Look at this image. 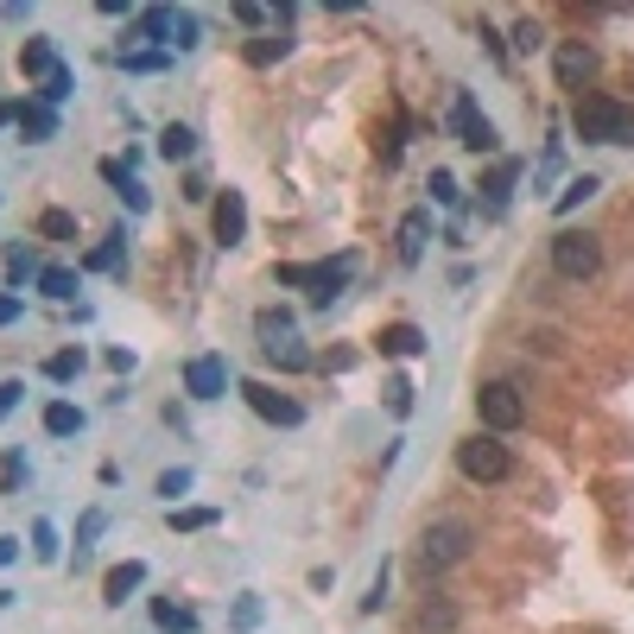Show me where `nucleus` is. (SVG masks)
Wrapping results in <instances>:
<instances>
[{
  "label": "nucleus",
  "instance_id": "f257e3e1",
  "mask_svg": "<svg viewBox=\"0 0 634 634\" xmlns=\"http://www.w3.org/2000/svg\"><path fill=\"white\" fill-rule=\"evenodd\" d=\"M571 127H578V140H590V147H634V108L615 96H578Z\"/></svg>",
  "mask_w": 634,
  "mask_h": 634
},
{
  "label": "nucleus",
  "instance_id": "f03ea898",
  "mask_svg": "<svg viewBox=\"0 0 634 634\" xmlns=\"http://www.w3.org/2000/svg\"><path fill=\"white\" fill-rule=\"evenodd\" d=\"M470 546H476V527L444 514V520H431V527L419 533V571H426V578H444V571H456V565L470 558Z\"/></svg>",
  "mask_w": 634,
  "mask_h": 634
},
{
  "label": "nucleus",
  "instance_id": "7ed1b4c3",
  "mask_svg": "<svg viewBox=\"0 0 634 634\" xmlns=\"http://www.w3.org/2000/svg\"><path fill=\"white\" fill-rule=\"evenodd\" d=\"M456 476L476 482V488H495V482L514 476V451H507L495 431H476V438L456 444Z\"/></svg>",
  "mask_w": 634,
  "mask_h": 634
},
{
  "label": "nucleus",
  "instance_id": "20e7f679",
  "mask_svg": "<svg viewBox=\"0 0 634 634\" xmlns=\"http://www.w3.org/2000/svg\"><path fill=\"white\" fill-rule=\"evenodd\" d=\"M133 39H152V45H165V51H197L203 45L197 13H184V7H147V13L133 20Z\"/></svg>",
  "mask_w": 634,
  "mask_h": 634
},
{
  "label": "nucleus",
  "instance_id": "39448f33",
  "mask_svg": "<svg viewBox=\"0 0 634 634\" xmlns=\"http://www.w3.org/2000/svg\"><path fill=\"white\" fill-rule=\"evenodd\" d=\"M273 279L279 286H304L318 304H330L355 279V254H336V260H318V267H299V260H292V267H273Z\"/></svg>",
  "mask_w": 634,
  "mask_h": 634
},
{
  "label": "nucleus",
  "instance_id": "423d86ee",
  "mask_svg": "<svg viewBox=\"0 0 634 634\" xmlns=\"http://www.w3.org/2000/svg\"><path fill=\"white\" fill-rule=\"evenodd\" d=\"M476 419H482V431H495V438L520 431V426H527V400H520V387H514V380H482V387H476Z\"/></svg>",
  "mask_w": 634,
  "mask_h": 634
},
{
  "label": "nucleus",
  "instance_id": "0eeeda50",
  "mask_svg": "<svg viewBox=\"0 0 634 634\" xmlns=\"http://www.w3.org/2000/svg\"><path fill=\"white\" fill-rule=\"evenodd\" d=\"M603 267V241L590 228H558L552 235V273L558 279H597Z\"/></svg>",
  "mask_w": 634,
  "mask_h": 634
},
{
  "label": "nucleus",
  "instance_id": "6e6552de",
  "mask_svg": "<svg viewBox=\"0 0 634 634\" xmlns=\"http://www.w3.org/2000/svg\"><path fill=\"white\" fill-rule=\"evenodd\" d=\"M451 127H456V147H470V152H495V147H502V140H495V121L476 108V96H470V89H456Z\"/></svg>",
  "mask_w": 634,
  "mask_h": 634
},
{
  "label": "nucleus",
  "instance_id": "1a4fd4ad",
  "mask_svg": "<svg viewBox=\"0 0 634 634\" xmlns=\"http://www.w3.org/2000/svg\"><path fill=\"white\" fill-rule=\"evenodd\" d=\"M241 400L254 406V412H260V419H267V426H304V406L292 400V394H279V387H267V380H241Z\"/></svg>",
  "mask_w": 634,
  "mask_h": 634
},
{
  "label": "nucleus",
  "instance_id": "9d476101",
  "mask_svg": "<svg viewBox=\"0 0 634 634\" xmlns=\"http://www.w3.org/2000/svg\"><path fill=\"white\" fill-rule=\"evenodd\" d=\"M552 76H558V89L583 96V89H590V76H597V51L583 45V39H565V45L552 51Z\"/></svg>",
  "mask_w": 634,
  "mask_h": 634
},
{
  "label": "nucleus",
  "instance_id": "9b49d317",
  "mask_svg": "<svg viewBox=\"0 0 634 634\" xmlns=\"http://www.w3.org/2000/svg\"><path fill=\"white\" fill-rule=\"evenodd\" d=\"M209 228H216L223 248H241V241H248V197H241V191H216V203H209Z\"/></svg>",
  "mask_w": 634,
  "mask_h": 634
},
{
  "label": "nucleus",
  "instance_id": "f8f14e48",
  "mask_svg": "<svg viewBox=\"0 0 634 634\" xmlns=\"http://www.w3.org/2000/svg\"><path fill=\"white\" fill-rule=\"evenodd\" d=\"M184 394H191V400H223L228 394V362L223 355H191V362H184Z\"/></svg>",
  "mask_w": 634,
  "mask_h": 634
},
{
  "label": "nucleus",
  "instance_id": "ddd939ff",
  "mask_svg": "<svg viewBox=\"0 0 634 634\" xmlns=\"http://www.w3.org/2000/svg\"><path fill=\"white\" fill-rule=\"evenodd\" d=\"M133 590H147V565H140V558H127V565H108V571H101V603H108V609H121Z\"/></svg>",
  "mask_w": 634,
  "mask_h": 634
},
{
  "label": "nucleus",
  "instance_id": "4468645a",
  "mask_svg": "<svg viewBox=\"0 0 634 634\" xmlns=\"http://www.w3.org/2000/svg\"><path fill=\"white\" fill-rule=\"evenodd\" d=\"M101 178H108V184H115V197H121L127 209H133V216H147V209H152L147 184H140V178H133V165H127V159H101Z\"/></svg>",
  "mask_w": 634,
  "mask_h": 634
},
{
  "label": "nucleus",
  "instance_id": "2eb2a0df",
  "mask_svg": "<svg viewBox=\"0 0 634 634\" xmlns=\"http://www.w3.org/2000/svg\"><path fill=\"white\" fill-rule=\"evenodd\" d=\"M57 64H64V57H57V45H51L45 32H32V39L20 45V76L32 83V89H39V83H45V76L57 71Z\"/></svg>",
  "mask_w": 634,
  "mask_h": 634
},
{
  "label": "nucleus",
  "instance_id": "dca6fc26",
  "mask_svg": "<svg viewBox=\"0 0 634 634\" xmlns=\"http://www.w3.org/2000/svg\"><path fill=\"white\" fill-rule=\"evenodd\" d=\"M76 267H83V273H127V228L101 235V248H89Z\"/></svg>",
  "mask_w": 634,
  "mask_h": 634
},
{
  "label": "nucleus",
  "instance_id": "f3484780",
  "mask_svg": "<svg viewBox=\"0 0 634 634\" xmlns=\"http://www.w3.org/2000/svg\"><path fill=\"white\" fill-rule=\"evenodd\" d=\"M260 355H267V368H279V375H304V368H318V355L304 350L299 336H279V343H260Z\"/></svg>",
  "mask_w": 634,
  "mask_h": 634
},
{
  "label": "nucleus",
  "instance_id": "a211bd4d",
  "mask_svg": "<svg viewBox=\"0 0 634 634\" xmlns=\"http://www.w3.org/2000/svg\"><path fill=\"white\" fill-rule=\"evenodd\" d=\"M147 615H152V628H159V634H197V609H191V603L152 597V603H147Z\"/></svg>",
  "mask_w": 634,
  "mask_h": 634
},
{
  "label": "nucleus",
  "instance_id": "6ab92c4d",
  "mask_svg": "<svg viewBox=\"0 0 634 634\" xmlns=\"http://www.w3.org/2000/svg\"><path fill=\"white\" fill-rule=\"evenodd\" d=\"M375 343H380V355L406 362V355H419V350H426V330H419V324H387V330L375 336Z\"/></svg>",
  "mask_w": 634,
  "mask_h": 634
},
{
  "label": "nucleus",
  "instance_id": "aec40b11",
  "mask_svg": "<svg viewBox=\"0 0 634 634\" xmlns=\"http://www.w3.org/2000/svg\"><path fill=\"white\" fill-rule=\"evenodd\" d=\"M426 235H431V209H406V223H400V260H406V267H419Z\"/></svg>",
  "mask_w": 634,
  "mask_h": 634
},
{
  "label": "nucleus",
  "instance_id": "412c9836",
  "mask_svg": "<svg viewBox=\"0 0 634 634\" xmlns=\"http://www.w3.org/2000/svg\"><path fill=\"white\" fill-rule=\"evenodd\" d=\"M159 159H172V165L197 159V133H191L184 121H165V127H159Z\"/></svg>",
  "mask_w": 634,
  "mask_h": 634
},
{
  "label": "nucleus",
  "instance_id": "4be33fe9",
  "mask_svg": "<svg viewBox=\"0 0 634 634\" xmlns=\"http://www.w3.org/2000/svg\"><path fill=\"white\" fill-rule=\"evenodd\" d=\"M20 133H25V140H57V115H51L39 96L20 101Z\"/></svg>",
  "mask_w": 634,
  "mask_h": 634
},
{
  "label": "nucleus",
  "instance_id": "5701e85b",
  "mask_svg": "<svg viewBox=\"0 0 634 634\" xmlns=\"http://www.w3.org/2000/svg\"><path fill=\"white\" fill-rule=\"evenodd\" d=\"M76 286H83V267H45V273H39V292L57 299V304H71Z\"/></svg>",
  "mask_w": 634,
  "mask_h": 634
},
{
  "label": "nucleus",
  "instance_id": "b1692460",
  "mask_svg": "<svg viewBox=\"0 0 634 634\" xmlns=\"http://www.w3.org/2000/svg\"><path fill=\"white\" fill-rule=\"evenodd\" d=\"M39 426H45V438H76V431H83V406H71V400H51Z\"/></svg>",
  "mask_w": 634,
  "mask_h": 634
},
{
  "label": "nucleus",
  "instance_id": "393cba45",
  "mask_svg": "<svg viewBox=\"0 0 634 634\" xmlns=\"http://www.w3.org/2000/svg\"><path fill=\"white\" fill-rule=\"evenodd\" d=\"M286 51H292V39H286V32H260V39H248V51H241V57H248L254 71H267V64H279Z\"/></svg>",
  "mask_w": 634,
  "mask_h": 634
},
{
  "label": "nucleus",
  "instance_id": "a878e982",
  "mask_svg": "<svg viewBox=\"0 0 634 634\" xmlns=\"http://www.w3.org/2000/svg\"><path fill=\"white\" fill-rule=\"evenodd\" d=\"M216 520H223L216 507H172V514H165V527L172 533H209Z\"/></svg>",
  "mask_w": 634,
  "mask_h": 634
},
{
  "label": "nucleus",
  "instance_id": "bb28decb",
  "mask_svg": "<svg viewBox=\"0 0 634 634\" xmlns=\"http://www.w3.org/2000/svg\"><path fill=\"white\" fill-rule=\"evenodd\" d=\"M597 191H603V178H590V172H583V178H571V184H565V197H558L552 209H558V216H571V209H578V203H590Z\"/></svg>",
  "mask_w": 634,
  "mask_h": 634
},
{
  "label": "nucleus",
  "instance_id": "cd10ccee",
  "mask_svg": "<svg viewBox=\"0 0 634 634\" xmlns=\"http://www.w3.org/2000/svg\"><path fill=\"white\" fill-rule=\"evenodd\" d=\"M191 482H197V476L178 463V470H159V482H152V488H159V502H172V507H178L184 495H191Z\"/></svg>",
  "mask_w": 634,
  "mask_h": 634
},
{
  "label": "nucleus",
  "instance_id": "c85d7f7f",
  "mask_svg": "<svg viewBox=\"0 0 634 634\" xmlns=\"http://www.w3.org/2000/svg\"><path fill=\"white\" fill-rule=\"evenodd\" d=\"M514 178H520V165H514V159H502V165L488 172V184H482V191H488V209H502V203H507V184H514Z\"/></svg>",
  "mask_w": 634,
  "mask_h": 634
},
{
  "label": "nucleus",
  "instance_id": "c756f323",
  "mask_svg": "<svg viewBox=\"0 0 634 634\" xmlns=\"http://www.w3.org/2000/svg\"><path fill=\"white\" fill-rule=\"evenodd\" d=\"M39 235H45V241H76V216L71 209H45V216H39Z\"/></svg>",
  "mask_w": 634,
  "mask_h": 634
},
{
  "label": "nucleus",
  "instance_id": "7c9ffc66",
  "mask_svg": "<svg viewBox=\"0 0 634 634\" xmlns=\"http://www.w3.org/2000/svg\"><path fill=\"white\" fill-rule=\"evenodd\" d=\"M101 533H108V514H101V507H89V514H83V520H76V558L89 552V546H96Z\"/></svg>",
  "mask_w": 634,
  "mask_h": 634
},
{
  "label": "nucleus",
  "instance_id": "2f4dec72",
  "mask_svg": "<svg viewBox=\"0 0 634 634\" xmlns=\"http://www.w3.org/2000/svg\"><path fill=\"white\" fill-rule=\"evenodd\" d=\"M39 273H45V267H39V254H32V248L7 254V279H13V286H25V279H39Z\"/></svg>",
  "mask_w": 634,
  "mask_h": 634
},
{
  "label": "nucleus",
  "instance_id": "473e14b6",
  "mask_svg": "<svg viewBox=\"0 0 634 634\" xmlns=\"http://www.w3.org/2000/svg\"><path fill=\"white\" fill-rule=\"evenodd\" d=\"M71 89H76L71 64H57V71H51L45 83H39V101H45V108H51V101H64V96H71Z\"/></svg>",
  "mask_w": 634,
  "mask_h": 634
},
{
  "label": "nucleus",
  "instance_id": "72a5a7b5",
  "mask_svg": "<svg viewBox=\"0 0 634 634\" xmlns=\"http://www.w3.org/2000/svg\"><path fill=\"white\" fill-rule=\"evenodd\" d=\"M83 362H89L83 350H57V355L45 362V375H51V380H76V375H83Z\"/></svg>",
  "mask_w": 634,
  "mask_h": 634
},
{
  "label": "nucleus",
  "instance_id": "f704fd0d",
  "mask_svg": "<svg viewBox=\"0 0 634 634\" xmlns=\"http://www.w3.org/2000/svg\"><path fill=\"white\" fill-rule=\"evenodd\" d=\"M32 558H39V565H57V527H51V520H32Z\"/></svg>",
  "mask_w": 634,
  "mask_h": 634
},
{
  "label": "nucleus",
  "instance_id": "c9c22d12",
  "mask_svg": "<svg viewBox=\"0 0 634 634\" xmlns=\"http://www.w3.org/2000/svg\"><path fill=\"white\" fill-rule=\"evenodd\" d=\"M419 628H426V634H451L456 628V609L451 603H426V609H419Z\"/></svg>",
  "mask_w": 634,
  "mask_h": 634
},
{
  "label": "nucleus",
  "instance_id": "e433bc0d",
  "mask_svg": "<svg viewBox=\"0 0 634 634\" xmlns=\"http://www.w3.org/2000/svg\"><path fill=\"white\" fill-rule=\"evenodd\" d=\"M387 578H394V565H387V558H380L375 583H368V597H362V615H380V609H387Z\"/></svg>",
  "mask_w": 634,
  "mask_h": 634
},
{
  "label": "nucleus",
  "instance_id": "4c0bfd02",
  "mask_svg": "<svg viewBox=\"0 0 634 634\" xmlns=\"http://www.w3.org/2000/svg\"><path fill=\"white\" fill-rule=\"evenodd\" d=\"M260 615H267V603H260V597L248 590V597L235 603V634H254V628H260Z\"/></svg>",
  "mask_w": 634,
  "mask_h": 634
},
{
  "label": "nucleus",
  "instance_id": "58836bf2",
  "mask_svg": "<svg viewBox=\"0 0 634 634\" xmlns=\"http://www.w3.org/2000/svg\"><path fill=\"white\" fill-rule=\"evenodd\" d=\"M279 336H292V311L279 304V311H260V343H279Z\"/></svg>",
  "mask_w": 634,
  "mask_h": 634
},
{
  "label": "nucleus",
  "instance_id": "ea45409f",
  "mask_svg": "<svg viewBox=\"0 0 634 634\" xmlns=\"http://www.w3.org/2000/svg\"><path fill=\"white\" fill-rule=\"evenodd\" d=\"M235 20L260 32V25H273V20H279V7H260V0H235Z\"/></svg>",
  "mask_w": 634,
  "mask_h": 634
},
{
  "label": "nucleus",
  "instance_id": "a19ab883",
  "mask_svg": "<svg viewBox=\"0 0 634 634\" xmlns=\"http://www.w3.org/2000/svg\"><path fill=\"white\" fill-rule=\"evenodd\" d=\"M431 203H444V209H456V203H463V191H456L451 172H431Z\"/></svg>",
  "mask_w": 634,
  "mask_h": 634
},
{
  "label": "nucleus",
  "instance_id": "79ce46f5",
  "mask_svg": "<svg viewBox=\"0 0 634 634\" xmlns=\"http://www.w3.org/2000/svg\"><path fill=\"white\" fill-rule=\"evenodd\" d=\"M121 64L127 71H165L172 57H165V51H121Z\"/></svg>",
  "mask_w": 634,
  "mask_h": 634
},
{
  "label": "nucleus",
  "instance_id": "37998d69",
  "mask_svg": "<svg viewBox=\"0 0 634 634\" xmlns=\"http://www.w3.org/2000/svg\"><path fill=\"white\" fill-rule=\"evenodd\" d=\"M387 406H394V419L412 412V380H387Z\"/></svg>",
  "mask_w": 634,
  "mask_h": 634
},
{
  "label": "nucleus",
  "instance_id": "c03bdc74",
  "mask_svg": "<svg viewBox=\"0 0 634 634\" xmlns=\"http://www.w3.org/2000/svg\"><path fill=\"white\" fill-rule=\"evenodd\" d=\"M20 476H25V456H20V451H7V463H0V488L13 495V488H20Z\"/></svg>",
  "mask_w": 634,
  "mask_h": 634
},
{
  "label": "nucleus",
  "instance_id": "a18cd8bd",
  "mask_svg": "<svg viewBox=\"0 0 634 634\" xmlns=\"http://www.w3.org/2000/svg\"><path fill=\"white\" fill-rule=\"evenodd\" d=\"M514 45H520V51H539V45H546L539 20H520V25H514Z\"/></svg>",
  "mask_w": 634,
  "mask_h": 634
},
{
  "label": "nucleus",
  "instance_id": "49530a36",
  "mask_svg": "<svg viewBox=\"0 0 634 634\" xmlns=\"http://www.w3.org/2000/svg\"><path fill=\"white\" fill-rule=\"evenodd\" d=\"M20 311H25V299H20V292H0V330H7V324H20Z\"/></svg>",
  "mask_w": 634,
  "mask_h": 634
},
{
  "label": "nucleus",
  "instance_id": "de8ad7c7",
  "mask_svg": "<svg viewBox=\"0 0 634 634\" xmlns=\"http://www.w3.org/2000/svg\"><path fill=\"white\" fill-rule=\"evenodd\" d=\"M20 394H25V380H0V419H7L13 406H20Z\"/></svg>",
  "mask_w": 634,
  "mask_h": 634
},
{
  "label": "nucleus",
  "instance_id": "09e8293b",
  "mask_svg": "<svg viewBox=\"0 0 634 634\" xmlns=\"http://www.w3.org/2000/svg\"><path fill=\"white\" fill-rule=\"evenodd\" d=\"M108 368H115V375H133V350H108Z\"/></svg>",
  "mask_w": 634,
  "mask_h": 634
},
{
  "label": "nucleus",
  "instance_id": "8fccbe9b",
  "mask_svg": "<svg viewBox=\"0 0 634 634\" xmlns=\"http://www.w3.org/2000/svg\"><path fill=\"white\" fill-rule=\"evenodd\" d=\"M13 558H20V539H13V533H0V571H7Z\"/></svg>",
  "mask_w": 634,
  "mask_h": 634
}]
</instances>
